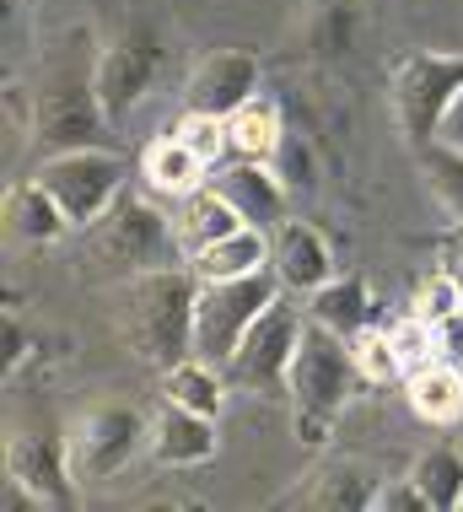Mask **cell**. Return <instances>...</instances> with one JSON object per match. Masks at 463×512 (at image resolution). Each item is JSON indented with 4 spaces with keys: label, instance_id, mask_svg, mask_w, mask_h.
I'll return each instance as SVG.
<instances>
[{
    "label": "cell",
    "instance_id": "cell-1",
    "mask_svg": "<svg viewBox=\"0 0 463 512\" xmlns=\"http://www.w3.org/2000/svg\"><path fill=\"white\" fill-rule=\"evenodd\" d=\"M108 124L114 119H108L103 92H97V60L87 54V33H70L49 54V71L38 81L33 141L44 157H54V151H81V146H103Z\"/></svg>",
    "mask_w": 463,
    "mask_h": 512
},
{
    "label": "cell",
    "instance_id": "cell-2",
    "mask_svg": "<svg viewBox=\"0 0 463 512\" xmlns=\"http://www.w3.org/2000/svg\"><path fill=\"white\" fill-rule=\"evenodd\" d=\"M361 389H372V383H367V372H361L356 351H350V340L307 318L302 345H297L291 372H286V405H291L297 437L307 448H318Z\"/></svg>",
    "mask_w": 463,
    "mask_h": 512
},
{
    "label": "cell",
    "instance_id": "cell-3",
    "mask_svg": "<svg viewBox=\"0 0 463 512\" xmlns=\"http://www.w3.org/2000/svg\"><path fill=\"white\" fill-rule=\"evenodd\" d=\"M194 297H200V275L184 265H162L146 275H130L119 302V335L124 345L151 367H178L194 356Z\"/></svg>",
    "mask_w": 463,
    "mask_h": 512
},
{
    "label": "cell",
    "instance_id": "cell-4",
    "mask_svg": "<svg viewBox=\"0 0 463 512\" xmlns=\"http://www.w3.org/2000/svg\"><path fill=\"white\" fill-rule=\"evenodd\" d=\"M87 254L97 265L119 270V275H146V270L173 265V254H184V243H178L173 211H157V205L140 200L135 189H124V195L87 227Z\"/></svg>",
    "mask_w": 463,
    "mask_h": 512
},
{
    "label": "cell",
    "instance_id": "cell-5",
    "mask_svg": "<svg viewBox=\"0 0 463 512\" xmlns=\"http://www.w3.org/2000/svg\"><path fill=\"white\" fill-rule=\"evenodd\" d=\"M286 292L275 270L254 275H232V281H200L194 297V356L210 367H227V356L237 351V340L248 335V324Z\"/></svg>",
    "mask_w": 463,
    "mask_h": 512
},
{
    "label": "cell",
    "instance_id": "cell-6",
    "mask_svg": "<svg viewBox=\"0 0 463 512\" xmlns=\"http://www.w3.org/2000/svg\"><path fill=\"white\" fill-rule=\"evenodd\" d=\"M463 92V54H437V49H415L394 65V119L410 146H431L442 135L447 108Z\"/></svg>",
    "mask_w": 463,
    "mask_h": 512
},
{
    "label": "cell",
    "instance_id": "cell-7",
    "mask_svg": "<svg viewBox=\"0 0 463 512\" xmlns=\"http://www.w3.org/2000/svg\"><path fill=\"white\" fill-rule=\"evenodd\" d=\"M302 329H307V308L291 302V292H280L270 308H264L248 335L237 340V351L227 356V383L248 394H286V372H291V356L302 345Z\"/></svg>",
    "mask_w": 463,
    "mask_h": 512
},
{
    "label": "cell",
    "instance_id": "cell-8",
    "mask_svg": "<svg viewBox=\"0 0 463 512\" xmlns=\"http://www.w3.org/2000/svg\"><path fill=\"white\" fill-rule=\"evenodd\" d=\"M38 184L60 200L70 232H87L97 216L124 195V157L108 146H81V151H54L38 162Z\"/></svg>",
    "mask_w": 463,
    "mask_h": 512
},
{
    "label": "cell",
    "instance_id": "cell-9",
    "mask_svg": "<svg viewBox=\"0 0 463 512\" xmlns=\"http://www.w3.org/2000/svg\"><path fill=\"white\" fill-rule=\"evenodd\" d=\"M151 442V421L124 399H108V405H92L70 426V464H76V480L87 486H103L130 469V459Z\"/></svg>",
    "mask_w": 463,
    "mask_h": 512
},
{
    "label": "cell",
    "instance_id": "cell-10",
    "mask_svg": "<svg viewBox=\"0 0 463 512\" xmlns=\"http://www.w3.org/2000/svg\"><path fill=\"white\" fill-rule=\"evenodd\" d=\"M6 475H17L44 507H76V464H70V432L60 426H22L6 442Z\"/></svg>",
    "mask_w": 463,
    "mask_h": 512
},
{
    "label": "cell",
    "instance_id": "cell-11",
    "mask_svg": "<svg viewBox=\"0 0 463 512\" xmlns=\"http://www.w3.org/2000/svg\"><path fill=\"white\" fill-rule=\"evenodd\" d=\"M162 60H167V49L146 22L124 27L114 44L97 54V92H103V108L114 124L130 119V108L151 92V81L162 76Z\"/></svg>",
    "mask_w": 463,
    "mask_h": 512
},
{
    "label": "cell",
    "instance_id": "cell-12",
    "mask_svg": "<svg viewBox=\"0 0 463 512\" xmlns=\"http://www.w3.org/2000/svg\"><path fill=\"white\" fill-rule=\"evenodd\" d=\"M259 92V60L248 49H210L194 60L184 81V108L189 114H216L227 119L232 108H243Z\"/></svg>",
    "mask_w": 463,
    "mask_h": 512
},
{
    "label": "cell",
    "instance_id": "cell-13",
    "mask_svg": "<svg viewBox=\"0 0 463 512\" xmlns=\"http://www.w3.org/2000/svg\"><path fill=\"white\" fill-rule=\"evenodd\" d=\"M210 184L221 189V200L232 205L248 227L275 232L286 221V178L275 173V162H248V157H227L210 168Z\"/></svg>",
    "mask_w": 463,
    "mask_h": 512
},
{
    "label": "cell",
    "instance_id": "cell-14",
    "mask_svg": "<svg viewBox=\"0 0 463 512\" xmlns=\"http://www.w3.org/2000/svg\"><path fill=\"white\" fill-rule=\"evenodd\" d=\"M270 270L280 275V286H286L291 297H313L318 286L334 281V248L313 221H280Z\"/></svg>",
    "mask_w": 463,
    "mask_h": 512
},
{
    "label": "cell",
    "instance_id": "cell-15",
    "mask_svg": "<svg viewBox=\"0 0 463 512\" xmlns=\"http://www.w3.org/2000/svg\"><path fill=\"white\" fill-rule=\"evenodd\" d=\"M151 459L162 469H194L205 459H216V421L200 410H184L173 399H162L157 421H151Z\"/></svg>",
    "mask_w": 463,
    "mask_h": 512
},
{
    "label": "cell",
    "instance_id": "cell-16",
    "mask_svg": "<svg viewBox=\"0 0 463 512\" xmlns=\"http://www.w3.org/2000/svg\"><path fill=\"white\" fill-rule=\"evenodd\" d=\"M140 178H146L157 195L184 200V195H194L200 184H210V162H205L178 130H162L157 141L140 151Z\"/></svg>",
    "mask_w": 463,
    "mask_h": 512
},
{
    "label": "cell",
    "instance_id": "cell-17",
    "mask_svg": "<svg viewBox=\"0 0 463 512\" xmlns=\"http://www.w3.org/2000/svg\"><path fill=\"white\" fill-rule=\"evenodd\" d=\"M270 254H275V232L264 227H237L227 238H216L200 254H189V270L200 281H232V275H254V270H270Z\"/></svg>",
    "mask_w": 463,
    "mask_h": 512
},
{
    "label": "cell",
    "instance_id": "cell-18",
    "mask_svg": "<svg viewBox=\"0 0 463 512\" xmlns=\"http://www.w3.org/2000/svg\"><path fill=\"white\" fill-rule=\"evenodd\" d=\"M286 146V114L275 98L254 92L243 108L227 114V157H248V162H275Z\"/></svg>",
    "mask_w": 463,
    "mask_h": 512
},
{
    "label": "cell",
    "instance_id": "cell-19",
    "mask_svg": "<svg viewBox=\"0 0 463 512\" xmlns=\"http://www.w3.org/2000/svg\"><path fill=\"white\" fill-rule=\"evenodd\" d=\"M410 415L426 426H458L463 421V372L453 362H426L404 378Z\"/></svg>",
    "mask_w": 463,
    "mask_h": 512
},
{
    "label": "cell",
    "instance_id": "cell-20",
    "mask_svg": "<svg viewBox=\"0 0 463 512\" xmlns=\"http://www.w3.org/2000/svg\"><path fill=\"white\" fill-rule=\"evenodd\" d=\"M6 232L17 243H54V238H65V232H70L60 200L38 184V173L6 189Z\"/></svg>",
    "mask_w": 463,
    "mask_h": 512
},
{
    "label": "cell",
    "instance_id": "cell-21",
    "mask_svg": "<svg viewBox=\"0 0 463 512\" xmlns=\"http://www.w3.org/2000/svg\"><path fill=\"white\" fill-rule=\"evenodd\" d=\"M173 227H178V243H184V259H189V254H200V248H210L216 238H227V232L248 227V221L221 200L216 184H200L194 195H184L173 205Z\"/></svg>",
    "mask_w": 463,
    "mask_h": 512
},
{
    "label": "cell",
    "instance_id": "cell-22",
    "mask_svg": "<svg viewBox=\"0 0 463 512\" xmlns=\"http://www.w3.org/2000/svg\"><path fill=\"white\" fill-rule=\"evenodd\" d=\"M307 318L334 329V335H345V340H356L372 324V286L361 275H334L329 286H318L307 297Z\"/></svg>",
    "mask_w": 463,
    "mask_h": 512
},
{
    "label": "cell",
    "instance_id": "cell-23",
    "mask_svg": "<svg viewBox=\"0 0 463 512\" xmlns=\"http://www.w3.org/2000/svg\"><path fill=\"white\" fill-rule=\"evenodd\" d=\"M162 399H173V405L200 410V415H210V421H221V405H227V372L200 362V356H184L178 367L162 372Z\"/></svg>",
    "mask_w": 463,
    "mask_h": 512
},
{
    "label": "cell",
    "instance_id": "cell-24",
    "mask_svg": "<svg viewBox=\"0 0 463 512\" xmlns=\"http://www.w3.org/2000/svg\"><path fill=\"white\" fill-rule=\"evenodd\" d=\"M410 480L420 486L431 512H458L463 502V448L458 442H442V448H426L410 469Z\"/></svg>",
    "mask_w": 463,
    "mask_h": 512
},
{
    "label": "cell",
    "instance_id": "cell-25",
    "mask_svg": "<svg viewBox=\"0 0 463 512\" xmlns=\"http://www.w3.org/2000/svg\"><path fill=\"white\" fill-rule=\"evenodd\" d=\"M307 507H324V512H372L377 502V475L372 469H324V475H313V486L302 491Z\"/></svg>",
    "mask_w": 463,
    "mask_h": 512
},
{
    "label": "cell",
    "instance_id": "cell-26",
    "mask_svg": "<svg viewBox=\"0 0 463 512\" xmlns=\"http://www.w3.org/2000/svg\"><path fill=\"white\" fill-rule=\"evenodd\" d=\"M415 162H420V178H426L431 200L453 221H463V146H447V141L415 146Z\"/></svg>",
    "mask_w": 463,
    "mask_h": 512
},
{
    "label": "cell",
    "instance_id": "cell-27",
    "mask_svg": "<svg viewBox=\"0 0 463 512\" xmlns=\"http://www.w3.org/2000/svg\"><path fill=\"white\" fill-rule=\"evenodd\" d=\"M350 351H356L361 372H367V383H404V362L394 351V340H388V329H361L356 340H350Z\"/></svg>",
    "mask_w": 463,
    "mask_h": 512
},
{
    "label": "cell",
    "instance_id": "cell-28",
    "mask_svg": "<svg viewBox=\"0 0 463 512\" xmlns=\"http://www.w3.org/2000/svg\"><path fill=\"white\" fill-rule=\"evenodd\" d=\"M173 130L184 135L194 151H200L210 168H216V162H227V119H216V114H189V108H184V119H178Z\"/></svg>",
    "mask_w": 463,
    "mask_h": 512
},
{
    "label": "cell",
    "instance_id": "cell-29",
    "mask_svg": "<svg viewBox=\"0 0 463 512\" xmlns=\"http://www.w3.org/2000/svg\"><path fill=\"white\" fill-rule=\"evenodd\" d=\"M458 308H463V292H458V281H453V275H442V270H437L426 286H420L415 313L426 318V324H442V318H447V313H458Z\"/></svg>",
    "mask_w": 463,
    "mask_h": 512
},
{
    "label": "cell",
    "instance_id": "cell-30",
    "mask_svg": "<svg viewBox=\"0 0 463 512\" xmlns=\"http://www.w3.org/2000/svg\"><path fill=\"white\" fill-rule=\"evenodd\" d=\"M372 512H431V507H426V496H420L415 480L404 475V480H383V486H377Z\"/></svg>",
    "mask_w": 463,
    "mask_h": 512
},
{
    "label": "cell",
    "instance_id": "cell-31",
    "mask_svg": "<svg viewBox=\"0 0 463 512\" xmlns=\"http://www.w3.org/2000/svg\"><path fill=\"white\" fill-rule=\"evenodd\" d=\"M275 173L286 178V189H291V184H307V178H313V162H307V151L291 141V135H286V146H280V157H275Z\"/></svg>",
    "mask_w": 463,
    "mask_h": 512
},
{
    "label": "cell",
    "instance_id": "cell-32",
    "mask_svg": "<svg viewBox=\"0 0 463 512\" xmlns=\"http://www.w3.org/2000/svg\"><path fill=\"white\" fill-rule=\"evenodd\" d=\"M442 275H453L458 281V292H463V221H453V238L442 243V265H437Z\"/></svg>",
    "mask_w": 463,
    "mask_h": 512
},
{
    "label": "cell",
    "instance_id": "cell-33",
    "mask_svg": "<svg viewBox=\"0 0 463 512\" xmlns=\"http://www.w3.org/2000/svg\"><path fill=\"white\" fill-rule=\"evenodd\" d=\"M437 141H447V146H463V92H458V103L447 108V119H442V135Z\"/></svg>",
    "mask_w": 463,
    "mask_h": 512
},
{
    "label": "cell",
    "instance_id": "cell-34",
    "mask_svg": "<svg viewBox=\"0 0 463 512\" xmlns=\"http://www.w3.org/2000/svg\"><path fill=\"white\" fill-rule=\"evenodd\" d=\"M22 356V329H17V313H6V367H17Z\"/></svg>",
    "mask_w": 463,
    "mask_h": 512
},
{
    "label": "cell",
    "instance_id": "cell-35",
    "mask_svg": "<svg viewBox=\"0 0 463 512\" xmlns=\"http://www.w3.org/2000/svg\"><path fill=\"white\" fill-rule=\"evenodd\" d=\"M453 432H458V448H463V421H458V426H453Z\"/></svg>",
    "mask_w": 463,
    "mask_h": 512
},
{
    "label": "cell",
    "instance_id": "cell-36",
    "mask_svg": "<svg viewBox=\"0 0 463 512\" xmlns=\"http://www.w3.org/2000/svg\"><path fill=\"white\" fill-rule=\"evenodd\" d=\"M458 512H463V502H458Z\"/></svg>",
    "mask_w": 463,
    "mask_h": 512
},
{
    "label": "cell",
    "instance_id": "cell-37",
    "mask_svg": "<svg viewBox=\"0 0 463 512\" xmlns=\"http://www.w3.org/2000/svg\"><path fill=\"white\" fill-rule=\"evenodd\" d=\"M458 372H463V362H458Z\"/></svg>",
    "mask_w": 463,
    "mask_h": 512
}]
</instances>
